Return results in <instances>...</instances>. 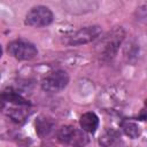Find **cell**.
<instances>
[{
  "label": "cell",
  "instance_id": "1",
  "mask_svg": "<svg viewBox=\"0 0 147 147\" xmlns=\"http://www.w3.org/2000/svg\"><path fill=\"white\" fill-rule=\"evenodd\" d=\"M125 37V31L122 26H117L108 31L96 44V52L102 60H110L116 54Z\"/></svg>",
  "mask_w": 147,
  "mask_h": 147
},
{
  "label": "cell",
  "instance_id": "2",
  "mask_svg": "<svg viewBox=\"0 0 147 147\" xmlns=\"http://www.w3.org/2000/svg\"><path fill=\"white\" fill-rule=\"evenodd\" d=\"M57 140L70 147H85L90 139L85 131L72 125H64L57 130Z\"/></svg>",
  "mask_w": 147,
  "mask_h": 147
},
{
  "label": "cell",
  "instance_id": "3",
  "mask_svg": "<svg viewBox=\"0 0 147 147\" xmlns=\"http://www.w3.org/2000/svg\"><path fill=\"white\" fill-rule=\"evenodd\" d=\"M69 83V76L63 70H54L48 72L41 79V88L49 93L61 92L67 87Z\"/></svg>",
  "mask_w": 147,
  "mask_h": 147
},
{
  "label": "cell",
  "instance_id": "4",
  "mask_svg": "<svg viewBox=\"0 0 147 147\" xmlns=\"http://www.w3.org/2000/svg\"><path fill=\"white\" fill-rule=\"evenodd\" d=\"M101 34V28L99 25H91V26H84L79 30L72 32L71 34L67 36L65 42L71 46H78L92 42L93 40L98 39Z\"/></svg>",
  "mask_w": 147,
  "mask_h": 147
},
{
  "label": "cell",
  "instance_id": "5",
  "mask_svg": "<svg viewBox=\"0 0 147 147\" xmlns=\"http://www.w3.org/2000/svg\"><path fill=\"white\" fill-rule=\"evenodd\" d=\"M8 53L21 61H29L37 56L38 51L33 44L24 39H17L8 45Z\"/></svg>",
  "mask_w": 147,
  "mask_h": 147
},
{
  "label": "cell",
  "instance_id": "6",
  "mask_svg": "<svg viewBox=\"0 0 147 147\" xmlns=\"http://www.w3.org/2000/svg\"><path fill=\"white\" fill-rule=\"evenodd\" d=\"M53 22V13L45 6H36L31 8L25 16V24L34 28L47 26Z\"/></svg>",
  "mask_w": 147,
  "mask_h": 147
},
{
  "label": "cell",
  "instance_id": "7",
  "mask_svg": "<svg viewBox=\"0 0 147 147\" xmlns=\"http://www.w3.org/2000/svg\"><path fill=\"white\" fill-rule=\"evenodd\" d=\"M55 122L47 116H39L36 121V132L40 138L49 137L54 129H55Z\"/></svg>",
  "mask_w": 147,
  "mask_h": 147
},
{
  "label": "cell",
  "instance_id": "8",
  "mask_svg": "<svg viewBox=\"0 0 147 147\" xmlns=\"http://www.w3.org/2000/svg\"><path fill=\"white\" fill-rule=\"evenodd\" d=\"M79 124L83 131L88 133H94L99 126V117L92 111L85 113L80 116Z\"/></svg>",
  "mask_w": 147,
  "mask_h": 147
},
{
  "label": "cell",
  "instance_id": "9",
  "mask_svg": "<svg viewBox=\"0 0 147 147\" xmlns=\"http://www.w3.org/2000/svg\"><path fill=\"white\" fill-rule=\"evenodd\" d=\"M121 141V134L115 129H107L99 138V142L103 147H116Z\"/></svg>",
  "mask_w": 147,
  "mask_h": 147
},
{
  "label": "cell",
  "instance_id": "10",
  "mask_svg": "<svg viewBox=\"0 0 147 147\" xmlns=\"http://www.w3.org/2000/svg\"><path fill=\"white\" fill-rule=\"evenodd\" d=\"M121 127L123 130V132L130 137V138H138L141 133V130H140V126L134 123V122H131V121H123L122 124H121Z\"/></svg>",
  "mask_w": 147,
  "mask_h": 147
},
{
  "label": "cell",
  "instance_id": "11",
  "mask_svg": "<svg viewBox=\"0 0 147 147\" xmlns=\"http://www.w3.org/2000/svg\"><path fill=\"white\" fill-rule=\"evenodd\" d=\"M3 101H9L11 103H15L17 106H30V102L25 100L23 96H21L18 93L13 92V91H7L1 94Z\"/></svg>",
  "mask_w": 147,
  "mask_h": 147
},
{
  "label": "cell",
  "instance_id": "12",
  "mask_svg": "<svg viewBox=\"0 0 147 147\" xmlns=\"http://www.w3.org/2000/svg\"><path fill=\"white\" fill-rule=\"evenodd\" d=\"M8 115L10 116V118L16 122V123H22L25 121L26 116H29V113L25 110V109H10V111L8 113Z\"/></svg>",
  "mask_w": 147,
  "mask_h": 147
},
{
  "label": "cell",
  "instance_id": "13",
  "mask_svg": "<svg viewBox=\"0 0 147 147\" xmlns=\"http://www.w3.org/2000/svg\"><path fill=\"white\" fill-rule=\"evenodd\" d=\"M2 105H3V99H2V96H1V94H0V109L2 108Z\"/></svg>",
  "mask_w": 147,
  "mask_h": 147
},
{
  "label": "cell",
  "instance_id": "14",
  "mask_svg": "<svg viewBox=\"0 0 147 147\" xmlns=\"http://www.w3.org/2000/svg\"><path fill=\"white\" fill-rule=\"evenodd\" d=\"M1 55H2V48H1V46H0V57H1Z\"/></svg>",
  "mask_w": 147,
  "mask_h": 147
}]
</instances>
